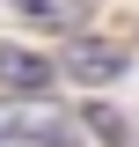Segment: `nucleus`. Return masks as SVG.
Returning <instances> with one entry per match:
<instances>
[{"mask_svg": "<svg viewBox=\"0 0 139 147\" xmlns=\"http://www.w3.org/2000/svg\"><path fill=\"white\" fill-rule=\"evenodd\" d=\"M51 59L44 52H22V44H0V88H15V96H44L51 88Z\"/></svg>", "mask_w": 139, "mask_h": 147, "instance_id": "20e7f679", "label": "nucleus"}, {"mask_svg": "<svg viewBox=\"0 0 139 147\" xmlns=\"http://www.w3.org/2000/svg\"><path fill=\"white\" fill-rule=\"evenodd\" d=\"M81 118L59 103H44V96H29V103H0V147H81Z\"/></svg>", "mask_w": 139, "mask_h": 147, "instance_id": "f257e3e1", "label": "nucleus"}, {"mask_svg": "<svg viewBox=\"0 0 139 147\" xmlns=\"http://www.w3.org/2000/svg\"><path fill=\"white\" fill-rule=\"evenodd\" d=\"M59 66H66L73 81H88V88H103V81H117V74L132 66V52H124V44H95V37H73Z\"/></svg>", "mask_w": 139, "mask_h": 147, "instance_id": "7ed1b4c3", "label": "nucleus"}, {"mask_svg": "<svg viewBox=\"0 0 139 147\" xmlns=\"http://www.w3.org/2000/svg\"><path fill=\"white\" fill-rule=\"evenodd\" d=\"M0 15H7V22H29V30H59V37H73L88 15H95V0H0Z\"/></svg>", "mask_w": 139, "mask_h": 147, "instance_id": "f03ea898", "label": "nucleus"}]
</instances>
